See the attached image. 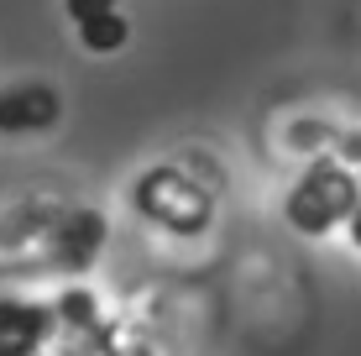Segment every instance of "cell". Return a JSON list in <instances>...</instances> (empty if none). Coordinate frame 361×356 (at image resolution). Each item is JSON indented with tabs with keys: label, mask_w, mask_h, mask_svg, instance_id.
Instances as JSON below:
<instances>
[{
	"label": "cell",
	"mask_w": 361,
	"mask_h": 356,
	"mask_svg": "<svg viewBox=\"0 0 361 356\" xmlns=\"http://www.w3.org/2000/svg\"><path fill=\"white\" fill-rule=\"evenodd\" d=\"M356 204H361V183L351 168L335 163V157H314L304 168V178L288 189L283 215L298 236H330L335 226H345L356 215Z\"/></svg>",
	"instance_id": "obj_1"
},
{
	"label": "cell",
	"mask_w": 361,
	"mask_h": 356,
	"mask_svg": "<svg viewBox=\"0 0 361 356\" xmlns=\"http://www.w3.org/2000/svg\"><path fill=\"white\" fill-rule=\"evenodd\" d=\"M131 204L142 220H152L157 231H168V236H199V231H209V220H215V200H209V189L199 178H189L183 168H147L142 178H136L131 189Z\"/></svg>",
	"instance_id": "obj_2"
},
{
	"label": "cell",
	"mask_w": 361,
	"mask_h": 356,
	"mask_svg": "<svg viewBox=\"0 0 361 356\" xmlns=\"http://www.w3.org/2000/svg\"><path fill=\"white\" fill-rule=\"evenodd\" d=\"M63 100H58L53 84H16V90L0 94V131L6 137H32V131L58 126Z\"/></svg>",
	"instance_id": "obj_3"
},
{
	"label": "cell",
	"mask_w": 361,
	"mask_h": 356,
	"mask_svg": "<svg viewBox=\"0 0 361 356\" xmlns=\"http://www.w3.org/2000/svg\"><path fill=\"white\" fill-rule=\"evenodd\" d=\"M105 241H110V226L99 210H68L63 226H58V267L63 273H90L99 252H105Z\"/></svg>",
	"instance_id": "obj_4"
},
{
	"label": "cell",
	"mask_w": 361,
	"mask_h": 356,
	"mask_svg": "<svg viewBox=\"0 0 361 356\" xmlns=\"http://www.w3.org/2000/svg\"><path fill=\"white\" fill-rule=\"evenodd\" d=\"M58 330L53 304L37 299H0V340H27V346H42Z\"/></svg>",
	"instance_id": "obj_5"
},
{
	"label": "cell",
	"mask_w": 361,
	"mask_h": 356,
	"mask_svg": "<svg viewBox=\"0 0 361 356\" xmlns=\"http://www.w3.org/2000/svg\"><path fill=\"white\" fill-rule=\"evenodd\" d=\"M53 314L68 336H99V299L84 283H68L63 293L53 299Z\"/></svg>",
	"instance_id": "obj_6"
},
{
	"label": "cell",
	"mask_w": 361,
	"mask_h": 356,
	"mask_svg": "<svg viewBox=\"0 0 361 356\" xmlns=\"http://www.w3.org/2000/svg\"><path fill=\"white\" fill-rule=\"evenodd\" d=\"M79 42H84V53L110 58V53H121V47L131 42V21L121 16V11H110V16H94V21H84V27H79Z\"/></svg>",
	"instance_id": "obj_7"
},
{
	"label": "cell",
	"mask_w": 361,
	"mask_h": 356,
	"mask_svg": "<svg viewBox=\"0 0 361 356\" xmlns=\"http://www.w3.org/2000/svg\"><path fill=\"white\" fill-rule=\"evenodd\" d=\"M63 11H68L73 27H84V21H94V16H110L116 0H63Z\"/></svg>",
	"instance_id": "obj_8"
},
{
	"label": "cell",
	"mask_w": 361,
	"mask_h": 356,
	"mask_svg": "<svg viewBox=\"0 0 361 356\" xmlns=\"http://www.w3.org/2000/svg\"><path fill=\"white\" fill-rule=\"evenodd\" d=\"M0 356H37V346H27V340H0Z\"/></svg>",
	"instance_id": "obj_9"
},
{
	"label": "cell",
	"mask_w": 361,
	"mask_h": 356,
	"mask_svg": "<svg viewBox=\"0 0 361 356\" xmlns=\"http://www.w3.org/2000/svg\"><path fill=\"white\" fill-rule=\"evenodd\" d=\"M341 157H345V163H361V131H351V137H345Z\"/></svg>",
	"instance_id": "obj_10"
},
{
	"label": "cell",
	"mask_w": 361,
	"mask_h": 356,
	"mask_svg": "<svg viewBox=\"0 0 361 356\" xmlns=\"http://www.w3.org/2000/svg\"><path fill=\"white\" fill-rule=\"evenodd\" d=\"M345 231H351V247L361 252V204H356V215H351V220H345Z\"/></svg>",
	"instance_id": "obj_11"
}]
</instances>
